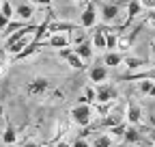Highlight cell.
Instances as JSON below:
<instances>
[{
	"mask_svg": "<svg viewBox=\"0 0 155 147\" xmlns=\"http://www.w3.org/2000/svg\"><path fill=\"white\" fill-rule=\"evenodd\" d=\"M69 117L75 125H80V128H88L95 119V108L93 104H84V102H78L71 110H69Z\"/></svg>",
	"mask_w": 155,
	"mask_h": 147,
	"instance_id": "6da1fadb",
	"label": "cell"
},
{
	"mask_svg": "<svg viewBox=\"0 0 155 147\" xmlns=\"http://www.w3.org/2000/svg\"><path fill=\"white\" fill-rule=\"evenodd\" d=\"M116 102V89L108 82L95 84V104H114Z\"/></svg>",
	"mask_w": 155,
	"mask_h": 147,
	"instance_id": "7a4b0ae2",
	"label": "cell"
},
{
	"mask_svg": "<svg viewBox=\"0 0 155 147\" xmlns=\"http://www.w3.org/2000/svg\"><path fill=\"white\" fill-rule=\"evenodd\" d=\"M41 46L52 48V50H63V48H71V37L67 32H52L45 41H41Z\"/></svg>",
	"mask_w": 155,
	"mask_h": 147,
	"instance_id": "3957f363",
	"label": "cell"
},
{
	"mask_svg": "<svg viewBox=\"0 0 155 147\" xmlns=\"http://www.w3.org/2000/svg\"><path fill=\"white\" fill-rule=\"evenodd\" d=\"M97 7L95 2H86L82 7V13H80V26L82 28H95L97 26Z\"/></svg>",
	"mask_w": 155,
	"mask_h": 147,
	"instance_id": "277c9868",
	"label": "cell"
},
{
	"mask_svg": "<svg viewBox=\"0 0 155 147\" xmlns=\"http://www.w3.org/2000/svg\"><path fill=\"white\" fill-rule=\"evenodd\" d=\"M50 89H52V82H50L48 78H35V80H30V82H28L26 93H28V95H32V97H41V95H45V93H48Z\"/></svg>",
	"mask_w": 155,
	"mask_h": 147,
	"instance_id": "5b68a950",
	"label": "cell"
},
{
	"mask_svg": "<svg viewBox=\"0 0 155 147\" xmlns=\"http://www.w3.org/2000/svg\"><path fill=\"white\" fill-rule=\"evenodd\" d=\"M125 121L129 125H140L142 123V108L136 104L134 100H129L127 106H125Z\"/></svg>",
	"mask_w": 155,
	"mask_h": 147,
	"instance_id": "8992f818",
	"label": "cell"
},
{
	"mask_svg": "<svg viewBox=\"0 0 155 147\" xmlns=\"http://www.w3.org/2000/svg\"><path fill=\"white\" fill-rule=\"evenodd\" d=\"M58 54H61V59H65L67 65H69L71 69H75V71H80V69L86 67V63L73 52V48H63V50H58Z\"/></svg>",
	"mask_w": 155,
	"mask_h": 147,
	"instance_id": "52a82bcc",
	"label": "cell"
},
{
	"mask_svg": "<svg viewBox=\"0 0 155 147\" xmlns=\"http://www.w3.org/2000/svg\"><path fill=\"white\" fill-rule=\"evenodd\" d=\"M35 5L30 2H22V5H17L15 7V20L19 22H24V24H30L32 22V17H35Z\"/></svg>",
	"mask_w": 155,
	"mask_h": 147,
	"instance_id": "ba28073f",
	"label": "cell"
},
{
	"mask_svg": "<svg viewBox=\"0 0 155 147\" xmlns=\"http://www.w3.org/2000/svg\"><path fill=\"white\" fill-rule=\"evenodd\" d=\"M99 15H101V20H104V24H114L116 20H119V15H121V9H119V5H101V9H99Z\"/></svg>",
	"mask_w": 155,
	"mask_h": 147,
	"instance_id": "9c48e42d",
	"label": "cell"
},
{
	"mask_svg": "<svg viewBox=\"0 0 155 147\" xmlns=\"http://www.w3.org/2000/svg\"><path fill=\"white\" fill-rule=\"evenodd\" d=\"M37 30V26L35 24H26V26H22V28H17V30H13L7 39H5V50L9 48V46H13L15 41H19L22 37H26V35H30V32H35Z\"/></svg>",
	"mask_w": 155,
	"mask_h": 147,
	"instance_id": "30bf717a",
	"label": "cell"
},
{
	"mask_svg": "<svg viewBox=\"0 0 155 147\" xmlns=\"http://www.w3.org/2000/svg\"><path fill=\"white\" fill-rule=\"evenodd\" d=\"M88 80H91V84H101V82H106L108 80V67L101 63V65H93L91 69H88Z\"/></svg>",
	"mask_w": 155,
	"mask_h": 147,
	"instance_id": "8fae6325",
	"label": "cell"
},
{
	"mask_svg": "<svg viewBox=\"0 0 155 147\" xmlns=\"http://www.w3.org/2000/svg\"><path fill=\"white\" fill-rule=\"evenodd\" d=\"M144 11V7H142V2H140V0H129V2H127V20L123 22V26H121V30L123 28H127L134 20H136V17H138L140 13Z\"/></svg>",
	"mask_w": 155,
	"mask_h": 147,
	"instance_id": "7c38bea8",
	"label": "cell"
},
{
	"mask_svg": "<svg viewBox=\"0 0 155 147\" xmlns=\"http://www.w3.org/2000/svg\"><path fill=\"white\" fill-rule=\"evenodd\" d=\"M73 52L80 56L84 63H88V61H93V56H95V48H93V43L91 41H80V43H75V48H73Z\"/></svg>",
	"mask_w": 155,
	"mask_h": 147,
	"instance_id": "4fadbf2b",
	"label": "cell"
},
{
	"mask_svg": "<svg viewBox=\"0 0 155 147\" xmlns=\"http://www.w3.org/2000/svg\"><path fill=\"white\" fill-rule=\"evenodd\" d=\"M138 30H140V26H138V28H134V30L127 32V35H121V32H119V43H116V50L127 52V50L134 46V39H136V35H138Z\"/></svg>",
	"mask_w": 155,
	"mask_h": 147,
	"instance_id": "5bb4252c",
	"label": "cell"
},
{
	"mask_svg": "<svg viewBox=\"0 0 155 147\" xmlns=\"http://www.w3.org/2000/svg\"><path fill=\"white\" fill-rule=\"evenodd\" d=\"M123 80H153L155 82V67H149V69H138V71H131V74H125Z\"/></svg>",
	"mask_w": 155,
	"mask_h": 147,
	"instance_id": "9a60e30c",
	"label": "cell"
},
{
	"mask_svg": "<svg viewBox=\"0 0 155 147\" xmlns=\"http://www.w3.org/2000/svg\"><path fill=\"white\" fill-rule=\"evenodd\" d=\"M123 54L119 52V50H108L106 54H104V65L106 67H119V65H123Z\"/></svg>",
	"mask_w": 155,
	"mask_h": 147,
	"instance_id": "2e32d148",
	"label": "cell"
},
{
	"mask_svg": "<svg viewBox=\"0 0 155 147\" xmlns=\"http://www.w3.org/2000/svg\"><path fill=\"white\" fill-rule=\"evenodd\" d=\"M91 43H93L95 50H104V52H106V26H104V28H97V30L93 32Z\"/></svg>",
	"mask_w": 155,
	"mask_h": 147,
	"instance_id": "e0dca14e",
	"label": "cell"
},
{
	"mask_svg": "<svg viewBox=\"0 0 155 147\" xmlns=\"http://www.w3.org/2000/svg\"><path fill=\"white\" fill-rule=\"evenodd\" d=\"M0 141H2L5 145H13V143L17 141V130L13 128L11 121H7V128H5V132L0 134Z\"/></svg>",
	"mask_w": 155,
	"mask_h": 147,
	"instance_id": "ac0fdd59",
	"label": "cell"
},
{
	"mask_svg": "<svg viewBox=\"0 0 155 147\" xmlns=\"http://www.w3.org/2000/svg\"><path fill=\"white\" fill-rule=\"evenodd\" d=\"M112 136L108 134V132H99L93 141H91V147H112Z\"/></svg>",
	"mask_w": 155,
	"mask_h": 147,
	"instance_id": "d6986e66",
	"label": "cell"
},
{
	"mask_svg": "<svg viewBox=\"0 0 155 147\" xmlns=\"http://www.w3.org/2000/svg\"><path fill=\"white\" fill-rule=\"evenodd\" d=\"M123 65H125L127 69L136 71V69H142V67L147 65V61H144V59H138V56H125V59H123Z\"/></svg>",
	"mask_w": 155,
	"mask_h": 147,
	"instance_id": "ffe728a7",
	"label": "cell"
},
{
	"mask_svg": "<svg viewBox=\"0 0 155 147\" xmlns=\"http://www.w3.org/2000/svg\"><path fill=\"white\" fill-rule=\"evenodd\" d=\"M138 89H140L142 95L155 97V82H153V80H138Z\"/></svg>",
	"mask_w": 155,
	"mask_h": 147,
	"instance_id": "44dd1931",
	"label": "cell"
},
{
	"mask_svg": "<svg viewBox=\"0 0 155 147\" xmlns=\"http://www.w3.org/2000/svg\"><path fill=\"white\" fill-rule=\"evenodd\" d=\"M140 132L136 130V125H127V130H125V134H123V141L125 143H140Z\"/></svg>",
	"mask_w": 155,
	"mask_h": 147,
	"instance_id": "7402d4cb",
	"label": "cell"
},
{
	"mask_svg": "<svg viewBox=\"0 0 155 147\" xmlns=\"http://www.w3.org/2000/svg\"><path fill=\"white\" fill-rule=\"evenodd\" d=\"M116 43H119V32H112V28H106V52L116 50Z\"/></svg>",
	"mask_w": 155,
	"mask_h": 147,
	"instance_id": "603a6c76",
	"label": "cell"
},
{
	"mask_svg": "<svg viewBox=\"0 0 155 147\" xmlns=\"http://www.w3.org/2000/svg\"><path fill=\"white\" fill-rule=\"evenodd\" d=\"M80 102H84V104H95V84L84 87V95L80 97Z\"/></svg>",
	"mask_w": 155,
	"mask_h": 147,
	"instance_id": "cb8c5ba5",
	"label": "cell"
},
{
	"mask_svg": "<svg viewBox=\"0 0 155 147\" xmlns=\"http://www.w3.org/2000/svg\"><path fill=\"white\" fill-rule=\"evenodd\" d=\"M0 13L7 15L9 20H13V17H15V7L11 5V0H2V5H0Z\"/></svg>",
	"mask_w": 155,
	"mask_h": 147,
	"instance_id": "d4e9b609",
	"label": "cell"
},
{
	"mask_svg": "<svg viewBox=\"0 0 155 147\" xmlns=\"http://www.w3.org/2000/svg\"><path fill=\"white\" fill-rule=\"evenodd\" d=\"M71 147H91V141H86V136H78L71 143Z\"/></svg>",
	"mask_w": 155,
	"mask_h": 147,
	"instance_id": "484cf974",
	"label": "cell"
},
{
	"mask_svg": "<svg viewBox=\"0 0 155 147\" xmlns=\"http://www.w3.org/2000/svg\"><path fill=\"white\" fill-rule=\"evenodd\" d=\"M144 26L155 28V11H149V13H147V17H144Z\"/></svg>",
	"mask_w": 155,
	"mask_h": 147,
	"instance_id": "4316f807",
	"label": "cell"
},
{
	"mask_svg": "<svg viewBox=\"0 0 155 147\" xmlns=\"http://www.w3.org/2000/svg\"><path fill=\"white\" fill-rule=\"evenodd\" d=\"M9 22H11V20H9V17H7V15H2V13H0V32H5V30H7V26H9Z\"/></svg>",
	"mask_w": 155,
	"mask_h": 147,
	"instance_id": "83f0119b",
	"label": "cell"
},
{
	"mask_svg": "<svg viewBox=\"0 0 155 147\" xmlns=\"http://www.w3.org/2000/svg\"><path fill=\"white\" fill-rule=\"evenodd\" d=\"M140 2H142V7H144V9L155 11V0H140Z\"/></svg>",
	"mask_w": 155,
	"mask_h": 147,
	"instance_id": "f1b7e54d",
	"label": "cell"
},
{
	"mask_svg": "<svg viewBox=\"0 0 155 147\" xmlns=\"http://www.w3.org/2000/svg\"><path fill=\"white\" fill-rule=\"evenodd\" d=\"M54 2V0H32V5H37V7H50Z\"/></svg>",
	"mask_w": 155,
	"mask_h": 147,
	"instance_id": "f546056e",
	"label": "cell"
},
{
	"mask_svg": "<svg viewBox=\"0 0 155 147\" xmlns=\"http://www.w3.org/2000/svg\"><path fill=\"white\" fill-rule=\"evenodd\" d=\"M54 145H56V147H71V143H67V141H61V138H56V141H54Z\"/></svg>",
	"mask_w": 155,
	"mask_h": 147,
	"instance_id": "4dcf8cb0",
	"label": "cell"
},
{
	"mask_svg": "<svg viewBox=\"0 0 155 147\" xmlns=\"http://www.w3.org/2000/svg\"><path fill=\"white\" fill-rule=\"evenodd\" d=\"M24 147H43V145L37 143V141H28V143H24Z\"/></svg>",
	"mask_w": 155,
	"mask_h": 147,
	"instance_id": "1f68e13d",
	"label": "cell"
},
{
	"mask_svg": "<svg viewBox=\"0 0 155 147\" xmlns=\"http://www.w3.org/2000/svg\"><path fill=\"white\" fill-rule=\"evenodd\" d=\"M73 2H75V5H80V7H82V5H86V2H88V0H73Z\"/></svg>",
	"mask_w": 155,
	"mask_h": 147,
	"instance_id": "d6a6232c",
	"label": "cell"
},
{
	"mask_svg": "<svg viewBox=\"0 0 155 147\" xmlns=\"http://www.w3.org/2000/svg\"><path fill=\"white\" fill-rule=\"evenodd\" d=\"M151 54H153V59H155V39H153V43H151Z\"/></svg>",
	"mask_w": 155,
	"mask_h": 147,
	"instance_id": "836d02e7",
	"label": "cell"
},
{
	"mask_svg": "<svg viewBox=\"0 0 155 147\" xmlns=\"http://www.w3.org/2000/svg\"><path fill=\"white\" fill-rule=\"evenodd\" d=\"M2 117H5V106L0 104V119H2Z\"/></svg>",
	"mask_w": 155,
	"mask_h": 147,
	"instance_id": "e575fe53",
	"label": "cell"
},
{
	"mask_svg": "<svg viewBox=\"0 0 155 147\" xmlns=\"http://www.w3.org/2000/svg\"><path fill=\"white\" fill-rule=\"evenodd\" d=\"M43 147H56V145H54V143H48V145H43Z\"/></svg>",
	"mask_w": 155,
	"mask_h": 147,
	"instance_id": "d590c367",
	"label": "cell"
},
{
	"mask_svg": "<svg viewBox=\"0 0 155 147\" xmlns=\"http://www.w3.org/2000/svg\"><path fill=\"white\" fill-rule=\"evenodd\" d=\"M153 143H155V134H153Z\"/></svg>",
	"mask_w": 155,
	"mask_h": 147,
	"instance_id": "8d00e7d4",
	"label": "cell"
},
{
	"mask_svg": "<svg viewBox=\"0 0 155 147\" xmlns=\"http://www.w3.org/2000/svg\"><path fill=\"white\" fill-rule=\"evenodd\" d=\"M0 5H2V0H0Z\"/></svg>",
	"mask_w": 155,
	"mask_h": 147,
	"instance_id": "74e56055",
	"label": "cell"
}]
</instances>
